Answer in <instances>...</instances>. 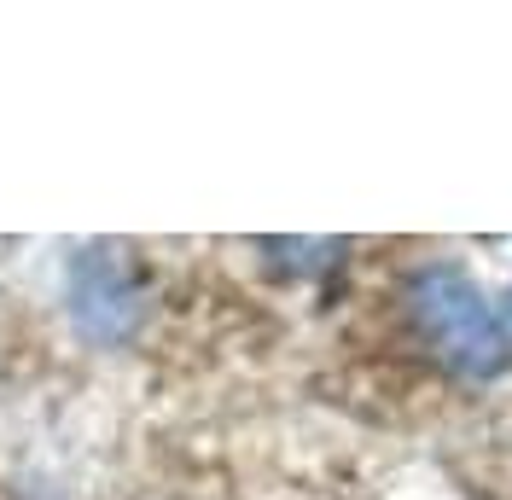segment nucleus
<instances>
[{
	"instance_id": "nucleus-2",
	"label": "nucleus",
	"mask_w": 512,
	"mask_h": 500,
	"mask_svg": "<svg viewBox=\"0 0 512 500\" xmlns=\"http://www.w3.org/2000/svg\"><path fill=\"white\" fill-rule=\"evenodd\" d=\"M70 320L82 338L94 344H123L128 332L140 326V303H146V285H140V268L123 245H88L76 250L70 262Z\"/></svg>"
},
{
	"instance_id": "nucleus-1",
	"label": "nucleus",
	"mask_w": 512,
	"mask_h": 500,
	"mask_svg": "<svg viewBox=\"0 0 512 500\" xmlns=\"http://www.w3.org/2000/svg\"><path fill=\"white\" fill-rule=\"evenodd\" d=\"M402 303L414 332L431 344V355L454 367L460 378H501L512 373V332L501 309L483 297V285L454 268V262H425L408 274L402 285Z\"/></svg>"
}]
</instances>
